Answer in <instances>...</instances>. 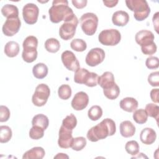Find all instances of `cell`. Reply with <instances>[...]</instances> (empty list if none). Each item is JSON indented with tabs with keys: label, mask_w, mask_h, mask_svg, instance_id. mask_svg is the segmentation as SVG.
Returning a JSON list of instances; mask_svg holds the SVG:
<instances>
[{
	"label": "cell",
	"mask_w": 159,
	"mask_h": 159,
	"mask_svg": "<svg viewBox=\"0 0 159 159\" xmlns=\"http://www.w3.org/2000/svg\"><path fill=\"white\" fill-rule=\"evenodd\" d=\"M116 131L115 122L109 118L103 119L99 124L92 127L87 132L86 136L89 140L96 142L99 140L106 139L113 135Z\"/></svg>",
	"instance_id": "1"
},
{
	"label": "cell",
	"mask_w": 159,
	"mask_h": 159,
	"mask_svg": "<svg viewBox=\"0 0 159 159\" xmlns=\"http://www.w3.org/2000/svg\"><path fill=\"white\" fill-rule=\"evenodd\" d=\"M50 20L53 23H59L63 20L68 21L73 19L75 14L72 9L68 6L66 0H54L48 10Z\"/></svg>",
	"instance_id": "2"
},
{
	"label": "cell",
	"mask_w": 159,
	"mask_h": 159,
	"mask_svg": "<svg viewBox=\"0 0 159 159\" xmlns=\"http://www.w3.org/2000/svg\"><path fill=\"white\" fill-rule=\"evenodd\" d=\"M125 4L134 12V17L137 21L145 20L150 13V8L145 0H126Z\"/></svg>",
	"instance_id": "3"
},
{
	"label": "cell",
	"mask_w": 159,
	"mask_h": 159,
	"mask_svg": "<svg viewBox=\"0 0 159 159\" xmlns=\"http://www.w3.org/2000/svg\"><path fill=\"white\" fill-rule=\"evenodd\" d=\"M38 40L37 37L33 35L27 37L23 42V52L22 57L24 61L27 63L34 61L37 57Z\"/></svg>",
	"instance_id": "4"
},
{
	"label": "cell",
	"mask_w": 159,
	"mask_h": 159,
	"mask_svg": "<svg viewBox=\"0 0 159 159\" xmlns=\"http://www.w3.org/2000/svg\"><path fill=\"white\" fill-rule=\"evenodd\" d=\"M80 24L83 32L87 35H93L95 34L98 25V17L92 12H87L80 17Z\"/></svg>",
	"instance_id": "5"
},
{
	"label": "cell",
	"mask_w": 159,
	"mask_h": 159,
	"mask_svg": "<svg viewBox=\"0 0 159 159\" xmlns=\"http://www.w3.org/2000/svg\"><path fill=\"white\" fill-rule=\"evenodd\" d=\"M121 39L120 32L115 29L103 30L98 35L99 42L106 46L117 45Z\"/></svg>",
	"instance_id": "6"
},
{
	"label": "cell",
	"mask_w": 159,
	"mask_h": 159,
	"mask_svg": "<svg viewBox=\"0 0 159 159\" xmlns=\"http://www.w3.org/2000/svg\"><path fill=\"white\" fill-rule=\"evenodd\" d=\"M50 94V90L49 87L45 84H40L35 88L32 98V101L36 106H43L47 103Z\"/></svg>",
	"instance_id": "7"
},
{
	"label": "cell",
	"mask_w": 159,
	"mask_h": 159,
	"mask_svg": "<svg viewBox=\"0 0 159 159\" xmlns=\"http://www.w3.org/2000/svg\"><path fill=\"white\" fill-rule=\"evenodd\" d=\"M78 24V20L76 16L68 21L64 22L60 27V37L64 40H68L73 37L76 32V29Z\"/></svg>",
	"instance_id": "8"
},
{
	"label": "cell",
	"mask_w": 159,
	"mask_h": 159,
	"mask_svg": "<svg viewBox=\"0 0 159 159\" xmlns=\"http://www.w3.org/2000/svg\"><path fill=\"white\" fill-rule=\"evenodd\" d=\"M39 14V9L37 5L33 3L25 4L22 9V16L25 23L29 25L37 22Z\"/></svg>",
	"instance_id": "9"
},
{
	"label": "cell",
	"mask_w": 159,
	"mask_h": 159,
	"mask_svg": "<svg viewBox=\"0 0 159 159\" xmlns=\"http://www.w3.org/2000/svg\"><path fill=\"white\" fill-rule=\"evenodd\" d=\"M105 58V52L101 48H93L86 55L85 61L90 66H96L101 63Z\"/></svg>",
	"instance_id": "10"
},
{
	"label": "cell",
	"mask_w": 159,
	"mask_h": 159,
	"mask_svg": "<svg viewBox=\"0 0 159 159\" xmlns=\"http://www.w3.org/2000/svg\"><path fill=\"white\" fill-rule=\"evenodd\" d=\"M21 22L19 17L6 19L2 28L3 34L7 37H12L17 34L20 27Z\"/></svg>",
	"instance_id": "11"
},
{
	"label": "cell",
	"mask_w": 159,
	"mask_h": 159,
	"mask_svg": "<svg viewBox=\"0 0 159 159\" xmlns=\"http://www.w3.org/2000/svg\"><path fill=\"white\" fill-rule=\"evenodd\" d=\"M61 61L66 67L70 71H76L80 68V63L75 55L70 50H66L61 53Z\"/></svg>",
	"instance_id": "12"
},
{
	"label": "cell",
	"mask_w": 159,
	"mask_h": 159,
	"mask_svg": "<svg viewBox=\"0 0 159 159\" xmlns=\"http://www.w3.org/2000/svg\"><path fill=\"white\" fill-rule=\"evenodd\" d=\"M72 133L73 130L68 129L61 125L59 130L58 140V144L60 148H68L71 147L73 139Z\"/></svg>",
	"instance_id": "13"
},
{
	"label": "cell",
	"mask_w": 159,
	"mask_h": 159,
	"mask_svg": "<svg viewBox=\"0 0 159 159\" xmlns=\"http://www.w3.org/2000/svg\"><path fill=\"white\" fill-rule=\"evenodd\" d=\"M89 102V97L88 94L83 92L77 93L71 101V107L76 111H81L86 108Z\"/></svg>",
	"instance_id": "14"
},
{
	"label": "cell",
	"mask_w": 159,
	"mask_h": 159,
	"mask_svg": "<svg viewBox=\"0 0 159 159\" xmlns=\"http://www.w3.org/2000/svg\"><path fill=\"white\" fill-rule=\"evenodd\" d=\"M154 35L153 34L147 30H142L139 31L135 37V41L137 44L142 47L148 45L154 42Z\"/></svg>",
	"instance_id": "15"
},
{
	"label": "cell",
	"mask_w": 159,
	"mask_h": 159,
	"mask_svg": "<svg viewBox=\"0 0 159 159\" xmlns=\"http://www.w3.org/2000/svg\"><path fill=\"white\" fill-rule=\"evenodd\" d=\"M98 84L103 89L112 87L116 84L114 75L110 71L104 72L101 76L98 77Z\"/></svg>",
	"instance_id": "16"
},
{
	"label": "cell",
	"mask_w": 159,
	"mask_h": 159,
	"mask_svg": "<svg viewBox=\"0 0 159 159\" xmlns=\"http://www.w3.org/2000/svg\"><path fill=\"white\" fill-rule=\"evenodd\" d=\"M157 134L155 131L149 127L144 128L140 132V139L145 145H151L155 141Z\"/></svg>",
	"instance_id": "17"
},
{
	"label": "cell",
	"mask_w": 159,
	"mask_h": 159,
	"mask_svg": "<svg viewBox=\"0 0 159 159\" xmlns=\"http://www.w3.org/2000/svg\"><path fill=\"white\" fill-rule=\"evenodd\" d=\"M129 21V16L127 12L124 11L115 12L112 17V22L114 25L123 27L127 24Z\"/></svg>",
	"instance_id": "18"
},
{
	"label": "cell",
	"mask_w": 159,
	"mask_h": 159,
	"mask_svg": "<svg viewBox=\"0 0 159 159\" xmlns=\"http://www.w3.org/2000/svg\"><path fill=\"white\" fill-rule=\"evenodd\" d=\"M120 108L128 112H132L135 111L138 107V101L134 98L127 97L122 99L120 101Z\"/></svg>",
	"instance_id": "19"
},
{
	"label": "cell",
	"mask_w": 159,
	"mask_h": 159,
	"mask_svg": "<svg viewBox=\"0 0 159 159\" xmlns=\"http://www.w3.org/2000/svg\"><path fill=\"white\" fill-rule=\"evenodd\" d=\"M120 133L124 137H131L135 133V127L130 121L124 120L120 124Z\"/></svg>",
	"instance_id": "20"
},
{
	"label": "cell",
	"mask_w": 159,
	"mask_h": 159,
	"mask_svg": "<svg viewBox=\"0 0 159 159\" xmlns=\"http://www.w3.org/2000/svg\"><path fill=\"white\" fill-rule=\"evenodd\" d=\"M45 152L44 149L40 147H34L24 153L23 159H42L45 156Z\"/></svg>",
	"instance_id": "21"
},
{
	"label": "cell",
	"mask_w": 159,
	"mask_h": 159,
	"mask_svg": "<svg viewBox=\"0 0 159 159\" xmlns=\"http://www.w3.org/2000/svg\"><path fill=\"white\" fill-rule=\"evenodd\" d=\"M90 73L86 68H79L78 69L74 75V81L78 84H86L88 80L90 75Z\"/></svg>",
	"instance_id": "22"
},
{
	"label": "cell",
	"mask_w": 159,
	"mask_h": 159,
	"mask_svg": "<svg viewBox=\"0 0 159 159\" xmlns=\"http://www.w3.org/2000/svg\"><path fill=\"white\" fill-rule=\"evenodd\" d=\"M20 50L18 43L14 41H9L5 45L4 53L6 56L12 58L16 57Z\"/></svg>",
	"instance_id": "23"
},
{
	"label": "cell",
	"mask_w": 159,
	"mask_h": 159,
	"mask_svg": "<svg viewBox=\"0 0 159 159\" xmlns=\"http://www.w3.org/2000/svg\"><path fill=\"white\" fill-rule=\"evenodd\" d=\"M48 67L43 63H39L35 65L32 68V73L35 78L43 79L48 74Z\"/></svg>",
	"instance_id": "24"
},
{
	"label": "cell",
	"mask_w": 159,
	"mask_h": 159,
	"mask_svg": "<svg viewBox=\"0 0 159 159\" xmlns=\"http://www.w3.org/2000/svg\"><path fill=\"white\" fill-rule=\"evenodd\" d=\"M1 13L4 17L8 18L19 17V9L15 5L6 4L1 8Z\"/></svg>",
	"instance_id": "25"
},
{
	"label": "cell",
	"mask_w": 159,
	"mask_h": 159,
	"mask_svg": "<svg viewBox=\"0 0 159 159\" xmlns=\"http://www.w3.org/2000/svg\"><path fill=\"white\" fill-rule=\"evenodd\" d=\"M32 124L33 125L39 126L46 130L49 124V120L48 117L42 114H39L35 115L32 120Z\"/></svg>",
	"instance_id": "26"
},
{
	"label": "cell",
	"mask_w": 159,
	"mask_h": 159,
	"mask_svg": "<svg viewBox=\"0 0 159 159\" xmlns=\"http://www.w3.org/2000/svg\"><path fill=\"white\" fill-rule=\"evenodd\" d=\"M45 48L50 53H56L60 50V43L57 39L50 38L45 41Z\"/></svg>",
	"instance_id": "27"
},
{
	"label": "cell",
	"mask_w": 159,
	"mask_h": 159,
	"mask_svg": "<svg viewBox=\"0 0 159 159\" xmlns=\"http://www.w3.org/2000/svg\"><path fill=\"white\" fill-rule=\"evenodd\" d=\"M133 119L139 124H143L147 121L148 115L145 109H139L134 111Z\"/></svg>",
	"instance_id": "28"
},
{
	"label": "cell",
	"mask_w": 159,
	"mask_h": 159,
	"mask_svg": "<svg viewBox=\"0 0 159 159\" xmlns=\"http://www.w3.org/2000/svg\"><path fill=\"white\" fill-rule=\"evenodd\" d=\"M88 116L89 119L93 121H96L99 119L102 116V109L98 105L93 106L88 112Z\"/></svg>",
	"instance_id": "29"
},
{
	"label": "cell",
	"mask_w": 159,
	"mask_h": 159,
	"mask_svg": "<svg viewBox=\"0 0 159 159\" xmlns=\"http://www.w3.org/2000/svg\"><path fill=\"white\" fill-rule=\"evenodd\" d=\"M103 93L104 96L109 99H116L120 94V89L117 84L116 83L112 87L103 89Z\"/></svg>",
	"instance_id": "30"
},
{
	"label": "cell",
	"mask_w": 159,
	"mask_h": 159,
	"mask_svg": "<svg viewBox=\"0 0 159 159\" xmlns=\"http://www.w3.org/2000/svg\"><path fill=\"white\" fill-rule=\"evenodd\" d=\"M12 135L11 129L7 125H1L0 127V142L6 143L9 142Z\"/></svg>",
	"instance_id": "31"
},
{
	"label": "cell",
	"mask_w": 159,
	"mask_h": 159,
	"mask_svg": "<svg viewBox=\"0 0 159 159\" xmlns=\"http://www.w3.org/2000/svg\"><path fill=\"white\" fill-rule=\"evenodd\" d=\"M148 116L154 118L158 123V114H159V107L158 105L153 103H148L146 105L145 109Z\"/></svg>",
	"instance_id": "32"
},
{
	"label": "cell",
	"mask_w": 159,
	"mask_h": 159,
	"mask_svg": "<svg viewBox=\"0 0 159 159\" xmlns=\"http://www.w3.org/2000/svg\"><path fill=\"white\" fill-rule=\"evenodd\" d=\"M77 124V119L73 114L67 116L62 121L61 125L64 127L73 130Z\"/></svg>",
	"instance_id": "33"
},
{
	"label": "cell",
	"mask_w": 159,
	"mask_h": 159,
	"mask_svg": "<svg viewBox=\"0 0 159 159\" xmlns=\"http://www.w3.org/2000/svg\"><path fill=\"white\" fill-rule=\"evenodd\" d=\"M70 47L75 51L81 52L86 49L87 45L86 42L83 39H75L71 42Z\"/></svg>",
	"instance_id": "34"
},
{
	"label": "cell",
	"mask_w": 159,
	"mask_h": 159,
	"mask_svg": "<svg viewBox=\"0 0 159 159\" xmlns=\"http://www.w3.org/2000/svg\"><path fill=\"white\" fill-rule=\"evenodd\" d=\"M86 145V140L83 137H78L73 138L71 148L75 151H80Z\"/></svg>",
	"instance_id": "35"
},
{
	"label": "cell",
	"mask_w": 159,
	"mask_h": 159,
	"mask_svg": "<svg viewBox=\"0 0 159 159\" xmlns=\"http://www.w3.org/2000/svg\"><path fill=\"white\" fill-rule=\"evenodd\" d=\"M125 149L129 154L135 156L139 152L140 147L137 141L130 140L126 143L125 145Z\"/></svg>",
	"instance_id": "36"
},
{
	"label": "cell",
	"mask_w": 159,
	"mask_h": 159,
	"mask_svg": "<svg viewBox=\"0 0 159 159\" xmlns=\"http://www.w3.org/2000/svg\"><path fill=\"white\" fill-rule=\"evenodd\" d=\"M58 94L60 99L66 100L71 96V89L68 84H62L58 89Z\"/></svg>",
	"instance_id": "37"
},
{
	"label": "cell",
	"mask_w": 159,
	"mask_h": 159,
	"mask_svg": "<svg viewBox=\"0 0 159 159\" xmlns=\"http://www.w3.org/2000/svg\"><path fill=\"white\" fill-rule=\"evenodd\" d=\"M44 129L39 126L33 125L29 131V137L34 140H39L43 137Z\"/></svg>",
	"instance_id": "38"
},
{
	"label": "cell",
	"mask_w": 159,
	"mask_h": 159,
	"mask_svg": "<svg viewBox=\"0 0 159 159\" xmlns=\"http://www.w3.org/2000/svg\"><path fill=\"white\" fill-rule=\"evenodd\" d=\"M146 66L150 70L157 69L159 66V60L157 57H149L147 58L145 61Z\"/></svg>",
	"instance_id": "39"
},
{
	"label": "cell",
	"mask_w": 159,
	"mask_h": 159,
	"mask_svg": "<svg viewBox=\"0 0 159 159\" xmlns=\"http://www.w3.org/2000/svg\"><path fill=\"white\" fill-rule=\"evenodd\" d=\"M148 82L153 87L159 86V72L155 71L151 73L148 76Z\"/></svg>",
	"instance_id": "40"
},
{
	"label": "cell",
	"mask_w": 159,
	"mask_h": 159,
	"mask_svg": "<svg viewBox=\"0 0 159 159\" xmlns=\"http://www.w3.org/2000/svg\"><path fill=\"white\" fill-rule=\"evenodd\" d=\"M10 111L5 106L1 105L0 106V122H4L8 120L10 117Z\"/></svg>",
	"instance_id": "41"
},
{
	"label": "cell",
	"mask_w": 159,
	"mask_h": 159,
	"mask_svg": "<svg viewBox=\"0 0 159 159\" xmlns=\"http://www.w3.org/2000/svg\"><path fill=\"white\" fill-rule=\"evenodd\" d=\"M157 45L155 44V42L145 46V47H141V50L142 52L144 54V55H151L154 54L156 52H157Z\"/></svg>",
	"instance_id": "42"
},
{
	"label": "cell",
	"mask_w": 159,
	"mask_h": 159,
	"mask_svg": "<svg viewBox=\"0 0 159 159\" xmlns=\"http://www.w3.org/2000/svg\"><path fill=\"white\" fill-rule=\"evenodd\" d=\"M71 2L77 9H83L86 7L88 1L86 0H72Z\"/></svg>",
	"instance_id": "43"
},
{
	"label": "cell",
	"mask_w": 159,
	"mask_h": 159,
	"mask_svg": "<svg viewBox=\"0 0 159 159\" xmlns=\"http://www.w3.org/2000/svg\"><path fill=\"white\" fill-rule=\"evenodd\" d=\"M158 93H159V90L158 89H153L150 91V98L151 99L153 102L155 103H158L159 100H158Z\"/></svg>",
	"instance_id": "44"
},
{
	"label": "cell",
	"mask_w": 159,
	"mask_h": 159,
	"mask_svg": "<svg viewBox=\"0 0 159 159\" xmlns=\"http://www.w3.org/2000/svg\"><path fill=\"white\" fill-rule=\"evenodd\" d=\"M158 14L159 12H157L154 16H153V26L155 27V29L157 32V33H158Z\"/></svg>",
	"instance_id": "45"
},
{
	"label": "cell",
	"mask_w": 159,
	"mask_h": 159,
	"mask_svg": "<svg viewBox=\"0 0 159 159\" xmlns=\"http://www.w3.org/2000/svg\"><path fill=\"white\" fill-rule=\"evenodd\" d=\"M102 2L106 7H113L117 5L119 1L117 0H115V1L113 0V1H103Z\"/></svg>",
	"instance_id": "46"
},
{
	"label": "cell",
	"mask_w": 159,
	"mask_h": 159,
	"mask_svg": "<svg viewBox=\"0 0 159 159\" xmlns=\"http://www.w3.org/2000/svg\"><path fill=\"white\" fill-rule=\"evenodd\" d=\"M68 158V156L65 155V153H58L55 157H54V158Z\"/></svg>",
	"instance_id": "47"
}]
</instances>
